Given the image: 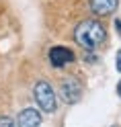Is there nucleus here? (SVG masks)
<instances>
[{"label": "nucleus", "mask_w": 121, "mask_h": 127, "mask_svg": "<svg viewBox=\"0 0 121 127\" xmlns=\"http://www.w3.org/2000/svg\"><path fill=\"white\" fill-rule=\"evenodd\" d=\"M105 37H107V31H105V27L101 25L99 21H94V19L82 21V23L74 29L76 43H78L80 47H84V49H88V51L96 49V47L105 41Z\"/></svg>", "instance_id": "obj_1"}, {"label": "nucleus", "mask_w": 121, "mask_h": 127, "mask_svg": "<svg viewBox=\"0 0 121 127\" xmlns=\"http://www.w3.org/2000/svg\"><path fill=\"white\" fill-rule=\"evenodd\" d=\"M33 96L37 100V105L41 111H45V113H53L55 107H58V98H55V92L49 84H47L45 80H39L35 82L33 86Z\"/></svg>", "instance_id": "obj_2"}, {"label": "nucleus", "mask_w": 121, "mask_h": 127, "mask_svg": "<svg viewBox=\"0 0 121 127\" xmlns=\"http://www.w3.org/2000/svg\"><path fill=\"white\" fill-rule=\"evenodd\" d=\"M74 62V51L66 45H53L49 49V64L53 68H64Z\"/></svg>", "instance_id": "obj_3"}, {"label": "nucleus", "mask_w": 121, "mask_h": 127, "mask_svg": "<svg viewBox=\"0 0 121 127\" xmlns=\"http://www.w3.org/2000/svg\"><path fill=\"white\" fill-rule=\"evenodd\" d=\"M60 94H62V98L66 100L68 105L78 102L80 96H82V86H80V82L76 78H66V80L62 82V86H60Z\"/></svg>", "instance_id": "obj_4"}, {"label": "nucleus", "mask_w": 121, "mask_h": 127, "mask_svg": "<svg viewBox=\"0 0 121 127\" xmlns=\"http://www.w3.org/2000/svg\"><path fill=\"white\" fill-rule=\"evenodd\" d=\"M41 123V113L35 109H25L17 117V127H39Z\"/></svg>", "instance_id": "obj_5"}, {"label": "nucleus", "mask_w": 121, "mask_h": 127, "mask_svg": "<svg viewBox=\"0 0 121 127\" xmlns=\"http://www.w3.org/2000/svg\"><path fill=\"white\" fill-rule=\"evenodd\" d=\"M119 0H90V10L96 17H107V14L115 12Z\"/></svg>", "instance_id": "obj_6"}, {"label": "nucleus", "mask_w": 121, "mask_h": 127, "mask_svg": "<svg viewBox=\"0 0 121 127\" xmlns=\"http://www.w3.org/2000/svg\"><path fill=\"white\" fill-rule=\"evenodd\" d=\"M0 127H17V123H14L10 117L2 115V117H0Z\"/></svg>", "instance_id": "obj_7"}, {"label": "nucleus", "mask_w": 121, "mask_h": 127, "mask_svg": "<svg viewBox=\"0 0 121 127\" xmlns=\"http://www.w3.org/2000/svg\"><path fill=\"white\" fill-rule=\"evenodd\" d=\"M117 70H119V72H121V51L117 53Z\"/></svg>", "instance_id": "obj_8"}, {"label": "nucleus", "mask_w": 121, "mask_h": 127, "mask_svg": "<svg viewBox=\"0 0 121 127\" xmlns=\"http://www.w3.org/2000/svg\"><path fill=\"white\" fill-rule=\"evenodd\" d=\"M117 94L121 96V80H119V84H117Z\"/></svg>", "instance_id": "obj_9"}]
</instances>
